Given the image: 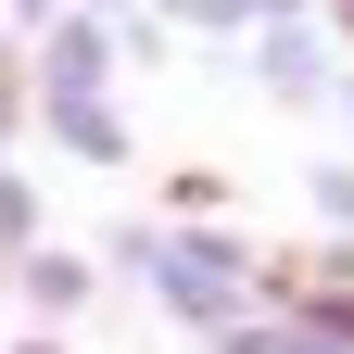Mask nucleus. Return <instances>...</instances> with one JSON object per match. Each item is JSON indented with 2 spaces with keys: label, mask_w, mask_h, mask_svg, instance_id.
<instances>
[{
  "label": "nucleus",
  "mask_w": 354,
  "mask_h": 354,
  "mask_svg": "<svg viewBox=\"0 0 354 354\" xmlns=\"http://www.w3.org/2000/svg\"><path fill=\"white\" fill-rule=\"evenodd\" d=\"M26 304H38V317L88 304V266H76V253H26Z\"/></svg>",
  "instance_id": "3"
},
{
  "label": "nucleus",
  "mask_w": 354,
  "mask_h": 354,
  "mask_svg": "<svg viewBox=\"0 0 354 354\" xmlns=\"http://www.w3.org/2000/svg\"><path fill=\"white\" fill-rule=\"evenodd\" d=\"M13 127H26V76L0 64V152H13Z\"/></svg>",
  "instance_id": "4"
},
{
  "label": "nucleus",
  "mask_w": 354,
  "mask_h": 354,
  "mask_svg": "<svg viewBox=\"0 0 354 354\" xmlns=\"http://www.w3.org/2000/svg\"><path fill=\"white\" fill-rule=\"evenodd\" d=\"M215 354H354V342L304 329V317H241V329H215Z\"/></svg>",
  "instance_id": "2"
},
{
  "label": "nucleus",
  "mask_w": 354,
  "mask_h": 354,
  "mask_svg": "<svg viewBox=\"0 0 354 354\" xmlns=\"http://www.w3.org/2000/svg\"><path fill=\"white\" fill-rule=\"evenodd\" d=\"M342 127H354V64H342Z\"/></svg>",
  "instance_id": "5"
},
{
  "label": "nucleus",
  "mask_w": 354,
  "mask_h": 354,
  "mask_svg": "<svg viewBox=\"0 0 354 354\" xmlns=\"http://www.w3.org/2000/svg\"><path fill=\"white\" fill-rule=\"evenodd\" d=\"M26 354H64V342H26Z\"/></svg>",
  "instance_id": "6"
},
{
  "label": "nucleus",
  "mask_w": 354,
  "mask_h": 354,
  "mask_svg": "<svg viewBox=\"0 0 354 354\" xmlns=\"http://www.w3.org/2000/svg\"><path fill=\"white\" fill-rule=\"evenodd\" d=\"M266 88H279V102H329V38L317 26H304V13H279V26H266Z\"/></svg>",
  "instance_id": "1"
}]
</instances>
